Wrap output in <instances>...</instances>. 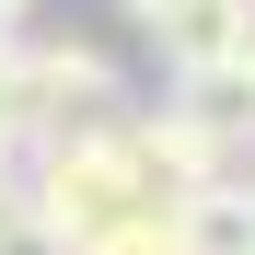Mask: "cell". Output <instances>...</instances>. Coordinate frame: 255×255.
Returning a JSON list of instances; mask_svg holds the SVG:
<instances>
[{"label": "cell", "instance_id": "cell-1", "mask_svg": "<svg viewBox=\"0 0 255 255\" xmlns=\"http://www.w3.org/2000/svg\"><path fill=\"white\" fill-rule=\"evenodd\" d=\"M35 209L81 244V232H105V221H128V209H162V186H151V162H139V139H128V116H81V128H58V139H35Z\"/></svg>", "mask_w": 255, "mask_h": 255}, {"label": "cell", "instance_id": "cell-2", "mask_svg": "<svg viewBox=\"0 0 255 255\" xmlns=\"http://www.w3.org/2000/svg\"><path fill=\"white\" fill-rule=\"evenodd\" d=\"M0 81H12V116H23V139H58V128L81 116H128L116 105V58L105 47H81V35H0Z\"/></svg>", "mask_w": 255, "mask_h": 255}, {"label": "cell", "instance_id": "cell-3", "mask_svg": "<svg viewBox=\"0 0 255 255\" xmlns=\"http://www.w3.org/2000/svg\"><path fill=\"white\" fill-rule=\"evenodd\" d=\"M128 23L162 47V70H197V58H232L255 35V0H128Z\"/></svg>", "mask_w": 255, "mask_h": 255}, {"label": "cell", "instance_id": "cell-4", "mask_svg": "<svg viewBox=\"0 0 255 255\" xmlns=\"http://www.w3.org/2000/svg\"><path fill=\"white\" fill-rule=\"evenodd\" d=\"M128 139H139V162H151V186H162V197H186V186H209V174H232V139H221V128H197L186 105L128 116Z\"/></svg>", "mask_w": 255, "mask_h": 255}, {"label": "cell", "instance_id": "cell-5", "mask_svg": "<svg viewBox=\"0 0 255 255\" xmlns=\"http://www.w3.org/2000/svg\"><path fill=\"white\" fill-rule=\"evenodd\" d=\"M174 105L244 151V139H255V70H244V47H232V58H197V70H174Z\"/></svg>", "mask_w": 255, "mask_h": 255}, {"label": "cell", "instance_id": "cell-6", "mask_svg": "<svg viewBox=\"0 0 255 255\" xmlns=\"http://www.w3.org/2000/svg\"><path fill=\"white\" fill-rule=\"evenodd\" d=\"M174 209H186V255H255V174H209Z\"/></svg>", "mask_w": 255, "mask_h": 255}, {"label": "cell", "instance_id": "cell-7", "mask_svg": "<svg viewBox=\"0 0 255 255\" xmlns=\"http://www.w3.org/2000/svg\"><path fill=\"white\" fill-rule=\"evenodd\" d=\"M70 255H186V209H174V197H162V209H128V221L81 232Z\"/></svg>", "mask_w": 255, "mask_h": 255}, {"label": "cell", "instance_id": "cell-8", "mask_svg": "<svg viewBox=\"0 0 255 255\" xmlns=\"http://www.w3.org/2000/svg\"><path fill=\"white\" fill-rule=\"evenodd\" d=\"M0 255H70V232L47 221V209H23V221H12V232H0Z\"/></svg>", "mask_w": 255, "mask_h": 255}, {"label": "cell", "instance_id": "cell-9", "mask_svg": "<svg viewBox=\"0 0 255 255\" xmlns=\"http://www.w3.org/2000/svg\"><path fill=\"white\" fill-rule=\"evenodd\" d=\"M23 209H35V186H23V162H12V151H0V232H12Z\"/></svg>", "mask_w": 255, "mask_h": 255}, {"label": "cell", "instance_id": "cell-10", "mask_svg": "<svg viewBox=\"0 0 255 255\" xmlns=\"http://www.w3.org/2000/svg\"><path fill=\"white\" fill-rule=\"evenodd\" d=\"M0 151H23V116H12V81H0Z\"/></svg>", "mask_w": 255, "mask_h": 255}, {"label": "cell", "instance_id": "cell-11", "mask_svg": "<svg viewBox=\"0 0 255 255\" xmlns=\"http://www.w3.org/2000/svg\"><path fill=\"white\" fill-rule=\"evenodd\" d=\"M23 12H35V0H0V35H12V23H23Z\"/></svg>", "mask_w": 255, "mask_h": 255}, {"label": "cell", "instance_id": "cell-12", "mask_svg": "<svg viewBox=\"0 0 255 255\" xmlns=\"http://www.w3.org/2000/svg\"><path fill=\"white\" fill-rule=\"evenodd\" d=\"M244 70H255V35H244Z\"/></svg>", "mask_w": 255, "mask_h": 255}]
</instances>
